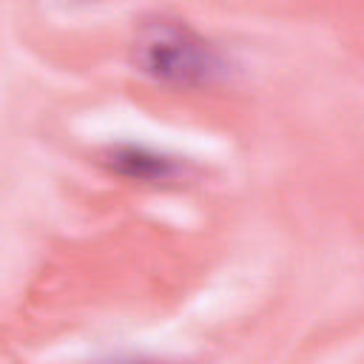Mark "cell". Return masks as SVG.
<instances>
[{"label": "cell", "mask_w": 364, "mask_h": 364, "mask_svg": "<svg viewBox=\"0 0 364 364\" xmlns=\"http://www.w3.org/2000/svg\"><path fill=\"white\" fill-rule=\"evenodd\" d=\"M128 54L134 71L162 88L196 91L228 77V60L219 46L191 23L171 14L142 17Z\"/></svg>", "instance_id": "1"}, {"label": "cell", "mask_w": 364, "mask_h": 364, "mask_svg": "<svg viewBox=\"0 0 364 364\" xmlns=\"http://www.w3.org/2000/svg\"><path fill=\"white\" fill-rule=\"evenodd\" d=\"M102 165L131 182L142 185H171L188 176V162L168 154L156 151L142 142H117L102 151Z\"/></svg>", "instance_id": "2"}, {"label": "cell", "mask_w": 364, "mask_h": 364, "mask_svg": "<svg viewBox=\"0 0 364 364\" xmlns=\"http://www.w3.org/2000/svg\"><path fill=\"white\" fill-rule=\"evenodd\" d=\"M108 364H156V361H148V358H117V361H108Z\"/></svg>", "instance_id": "3"}]
</instances>
